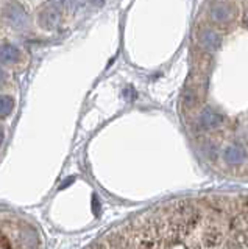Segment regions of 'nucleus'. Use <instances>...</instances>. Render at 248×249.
<instances>
[{
    "mask_svg": "<svg viewBox=\"0 0 248 249\" xmlns=\"http://www.w3.org/2000/svg\"><path fill=\"white\" fill-rule=\"evenodd\" d=\"M59 20V14L55 8H45L39 13V18H38V22H39L41 28L44 30H53L57 28Z\"/></svg>",
    "mask_w": 248,
    "mask_h": 249,
    "instance_id": "3",
    "label": "nucleus"
},
{
    "mask_svg": "<svg viewBox=\"0 0 248 249\" xmlns=\"http://www.w3.org/2000/svg\"><path fill=\"white\" fill-rule=\"evenodd\" d=\"M223 158L228 163H231V165H236V163H240V162L245 160L247 151L240 145H231V146L227 148V150H225Z\"/></svg>",
    "mask_w": 248,
    "mask_h": 249,
    "instance_id": "5",
    "label": "nucleus"
},
{
    "mask_svg": "<svg viewBox=\"0 0 248 249\" xmlns=\"http://www.w3.org/2000/svg\"><path fill=\"white\" fill-rule=\"evenodd\" d=\"M229 16V8L228 5H223V3H219V5H214L212 10H211V18L215 20V22H223L227 20Z\"/></svg>",
    "mask_w": 248,
    "mask_h": 249,
    "instance_id": "7",
    "label": "nucleus"
},
{
    "mask_svg": "<svg viewBox=\"0 0 248 249\" xmlns=\"http://www.w3.org/2000/svg\"><path fill=\"white\" fill-rule=\"evenodd\" d=\"M64 2H66V0H49V3L53 5V6H61Z\"/></svg>",
    "mask_w": 248,
    "mask_h": 249,
    "instance_id": "9",
    "label": "nucleus"
},
{
    "mask_svg": "<svg viewBox=\"0 0 248 249\" xmlns=\"http://www.w3.org/2000/svg\"><path fill=\"white\" fill-rule=\"evenodd\" d=\"M95 2H100V0H95Z\"/></svg>",
    "mask_w": 248,
    "mask_h": 249,
    "instance_id": "12",
    "label": "nucleus"
},
{
    "mask_svg": "<svg viewBox=\"0 0 248 249\" xmlns=\"http://www.w3.org/2000/svg\"><path fill=\"white\" fill-rule=\"evenodd\" d=\"M5 14H6V19H8V22L11 23V25H16V27H24L25 25L27 13L20 5L13 3L10 6H6Z\"/></svg>",
    "mask_w": 248,
    "mask_h": 249,
    "instance_id": "2",
    "label": "nucleus"
},
{
    "mask_svg": "<svg viewBox=\"0 0 248 249\" xmlns=\"http://www.w3.org/2000/svg\"><path fill=\"white\" fill-rule=\"evenodd\" d=\"M20 61V52L16 45L13 44H2L0 45V64L13 66Z\"/></svg>",
    "mask_w": 248,
    "mask_h": 249,
    "instance_id": "1",
    "label": "nucleus"
},
{
    "mask_svg": "<svg viewBox=\"0 0 248 249\" xmlns=\"http://www.w3.org/2000/svg\"><path fill=\"white\" fill-rule=\"evenodd\" d=\"M13 98L8 97V95H0V119H3V117L10 115L11 111H13Z\"/></svg>",
    "mask_w": 248,
    "mask_h": 249,
    "instance_id": "8",
    "label": "nucleus"
},
{
    "mask_svg": "<svg viewBox=\"0 0 248 249\" xmlns=\"http://www.w3.org/2000/svg\"><path fill=\"white\" fill-rule=\"evenodd\" d=\"M3 80H5V72L0 69V81H3Z\"/></svg>",
    "mask_w": 248,
    "mask_h": 249,
    "instance_id": "10",
    "label": "nucleus"
},
{
    "mask_svg": "<svg viewBox=\"0 0 248 249\" xmlns=\"http://www.w3.org/2000/svg\"><path fill=\"white\" fill-rule=\"evenodd\" d=\"M198 123L203 129H214V128L220 126V124L223 123V119H222V115L214 112L212 109H205L200 115Z\"/></svg>",
    "mask_w": 248,
    "mask_h": 249,
    "instance_id": "4",
    "label": "nucleus"
},
{
    "mask_svg": "<svg viewBox=\"0 0 248 249\" xmlns=\"http://www.w3.org/2000/svg\"><path fill=\"white\" fill-rule=\"evenodd\" d=\"M247 25H248V18H247Z\"/></svg>",
    "mask_w": 248,
    "mask_h": 249,
    "instance_id": "11",
    "label": "nucleus"
},
{
    "mask_svg": "<svg viewBox=\"0 0 248 249\" xmlns=\"http://www.w3.org/2000/svg\"><path fill=\"white\" fill-rule=\"evenodd\" d=\"M200 42H201V45L205 47V49H208V50H214L215 47H217V44H219V37L215 36L214 31L206 30V31H203V33H201V36H200Z\"/></svg>",
    "mask_w": 248,
    "mask_h": 249,
    "instance_id": "6",
    "label": "nucleus"
}]
</instances>
